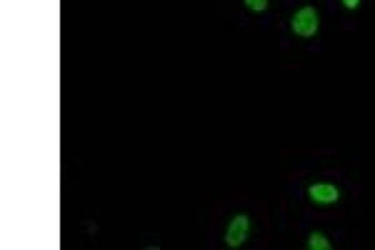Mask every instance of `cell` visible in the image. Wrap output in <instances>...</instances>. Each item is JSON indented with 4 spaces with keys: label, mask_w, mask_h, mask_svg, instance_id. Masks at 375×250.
I'll return each mask as SVG.
<instances>
[{
    "label": "cell",
    "mask_w": 375,
    "mask_h": 250,
    "mask_svg": "<svg viewBox=\"0 0 375 250\" xmlns=\"http://www.w3.org/2000/svg\"><path fill=\"white\" fill-rule=\"evenodd\" d=\"M318 25H321V20H318L316 8H300V10L293 15V30L303 38L316 36Z\"/></svg>",
    "instance_id": "cell-1"
},
{
    "label": "cell",
    "mask_w": 375,
    "mask_h": 250,
    "mask_svg": "<svg viewBox=\"0 0 375 250\" xmlns=\"http://www.w3.org/2000/svg\"><path fill=\"white\" fill-rule=\"evenodd\" d=\"M248 228H250L248 215H235V218L230 221V226H228L226 243L230 245V248H238V245H243L245 238H248Z\"/></svg>",
    "instance_id": "cell-2"
},
{
    "label": "cell",
    "mask_w": 375,
    "mask_h": 250,
    "mask_svg": "<svg viewBox=\"0 0 375 250\" xmlns=\"http://www.w3.org/2000/svg\"><path fill=\"white\" fill-rule=\"evenodd\" d=\"M308 196H310V200H316L318 205H330V203L338 200V188L328 183H318V185H310Z\"/></svg>",
    "instance_id": "cell-3"
},
{
    "label": "cell",
    "mask_w": 375,
    "mask_h": 250,
    "mask_svg": "<svg viewBox=\"0 0 375 250\" xmlns=\"http://www.w3.org/2000/svg\"><path fill=\"white\" fill-rule=\"evenodd\" d=\"M308 248L310 250H330V243H328V238L323 235V233H310Z\"/></svg>",
    "instance_id": "cell-4"
},
{
    "label": "cell",
    "mask_w": 375,
    "mask_h": 250,
    "mask_svg": "<svg viewBox=\"0 0 375 250\" xmlns=\"http://www.w3.org/2000/svg\"><path fill=\"white\" fill-rule=\"evenodd\" d=\"M245 6H248L253 13H263L265 8H268V0H245Z\"/></svg>",
    "instance_id": "cell-5"
},
{
    "label": "cell",
    "mask_w": 375,
    "mask_h": 250,
    "mask_svg": "<svg viewBox=\"0 0 375 250\" xmlns=\"http://www.w3.org/2000/svg\"><path fill=\"white\" fill-rule=\"evenodd\" d=\"M346 3V8H351V10H355L358 6H360V0H343Z\"/></svg>",
    "instance_id": "cell-6"
}]
</instances>
